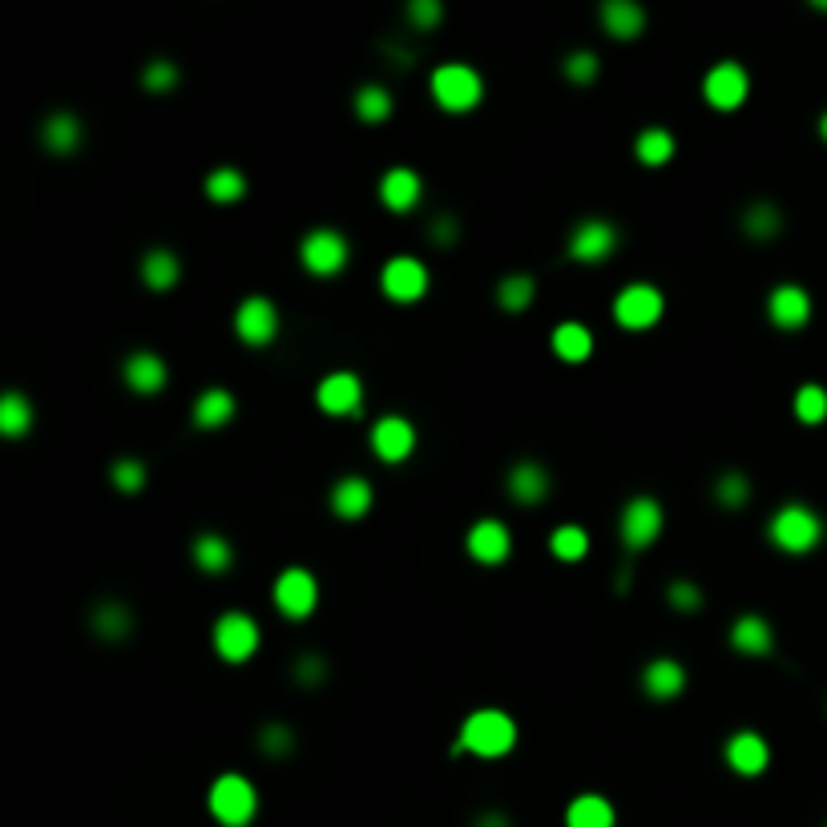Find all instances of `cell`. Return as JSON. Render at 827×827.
I'll list each match as a JSON object with an SVG mask.
<instances>
[{"mask_svg": "<svg viewBox=\"0 0 827 827\" xmlns=\"http://www.w3.org/2000/svg\"><path fill=\"white\" fill-rule=\"evenodd\" d=\"M517 747V718L500 706H481V710H468L452 739L449 754L461 759V754H476V759H505V754Z\"/></svg>", "mask_w": 827, "mask_h": 827, "instance_id": "1", "label": "cell"}, {"mask_svg": "<svg viewBox=\"0 0 827 827\" xmlns=\"http://www.w3.org/2000/svg\"><path fill=\"white\" fill-rule=\"evenodd\" d=\"M824 533H827L824 517H819L807 500H787V505H779L775 517L767 521V541H771L779 553H787V558H803V553L819 549Z\"/></svg>", "mask_w": 827, "mask_h": 827, "instance_id": "2", "label": "cell"}, {"mask_svg": "<svg viewBox=\"0 0 827 827\" xmlns=\"http://www.w3.org/2000/svg\"><path fill=\"white\" fill-rule=\"evenodd\" d=\"M428 93L444 113H473L485 101V77L468 62H444L428 74Z\"/></svg>", "mask_w": 827, "mask_h": 827, "instance_id": "3", "label": "cell"}, {"mask_svg": "<svg viewBox=\"0 0 827 827\" xmlns=\"http://www.w3.org/2000/svg\"><path fill=\"white\" fill-rule=\"evenodd\" d=\"M207 812L219 827H251L258 815V787L243 771H222L207 791Z\"/></svg>", "mask_w": 827, "mask_h": 827, "instance_id": "4", "label": "cell"}, {"mask_svg": "<svg viewBox=\"0 0 827 827\" xmlns=\"http://www.w3.org/2000/svg\"><path fill=\"white\" fill-rule=\"evenodd\" d=\"M210 646H214V654H219L227 666H243V662H251V658L258 654V646H263V626H258L246 609H227V614H219L214 626H210Z\"/></svg>", "mask_w": 827, "mask_h": 827, "instance_id": "5", "label": "cell"}, {"mask_svg": "<svg viewBox=\"0 0 827 827\" xmlns=\"http://www.w3.org/2000/svg\"><path fill=\"white\" fill-rule=\"evenodd\" d=\"M348 258H352V243L335 227H311L299 239V267L316 279H335L348 267Z\"/></svg>", "mask_w": 827, "mask_h": 827, "instance_id": "6", "label": "cell"}, {"mask_svg": "<svg viewBox=\"0 0 827 827\" xmlns=\"http://www.w3.org/2000/svg\"><path fill=\"white\" fill-rule=\"evenodd\" d=\"M379 291L384 299L396 307H412L420 304L428 291H432V271H428L424 258L416 255H392L384 267H379Z\"/></svg>", "mask_w": 827, "mask_h": 827, "instance_id": "7", "label": "cell"}, {"mask_svg": "<svg viewBox=\"0 0 827 827\" xmlns=\"http://www.w3.org/2000/svg\"><path fill=\"white\" fill-rule=\"evenodd\" d=\"M666 316V295L658 291L654 283L633 279L614 295V323L621 331H650Z\"/></svg>", "mask_w": 827, "mask_h": 827, "instance_id": "8", "label": "cell"}, {"mask_svg": "<svg viewBox=\"0 0 827 827\" xmlns=\"http://www.w3.org/2000/svg\"><path fill=\"white\" fill-rule=\"evenodd\" d=\"M662 525H666V512H662L658 497L638 493V497L626 500V505H621V517H618V533H621L626 553H646V549L662 537Z\"/></svg>", "mask_w": 827, "mask_h": 827, "instance_id": "9", "label": "cell"}, {"mask_svg": "<svg viewBox=\"0 0 827 827\" xmlns=\"http://www.w3.org/2000/svg\"><path fill=\"white\" fill-rule=\"evenodd\" d=\"M621 246V231L618 222L609 219H582L573 222L570 239H565V255L573 258V263H582V267H602L606 258H614V251Z\"/></svg>", "mask_w": 827, "mask_h": 827, "instance_id": "10", "label": "cell"}, {"mask_svg": "<svg viewBox=\"0 0 827 827\" xmlns=\"http://www.w3.org/2000/svg\"><path fill=\"white\" fill-rule=\"evenodd\" d=\"M271 602H275L283 618L307 621L319 606V577L307 565H287L271 585Z\"/></svg>", "mask_w": 827, "mask_h": 827, "instance_id": "11", "label": "cell"}, {"mask_svg": "<svg viewBox=\"0 0 827 827\" xmlns=\"http://www.w3.org/2000/svg\"><path fill=\"white\" fill-rule=\"evenodd\" d=\"M751 98V74L742 62H715L703 77V101L715 113H735Z\"/></svg>", "mask_w": 827, "mask_h": 827, "instance_id": "12", "label": "cell"}, {"mask_svg": "<svg viewBox=\"0 0 827 827\" xmlns=\"http://www.w3.org/2000/svg\"><path fill=\"white\" fill-rule=\"evenodd\" d=\"M279 307L271 304L267 295H246L243 304L234 307V335L246 348H271L279 340Z\"/></svg>", "mask_w": 827, "mask_h": 827, "instance_id": "13", "label": "cell"}, {"mask_svg": "<svg viewBox=\"0 0 827 827\" xmlns=\"http://www.w3.org/2000/svg\"><path fill=\"white\" fill-rule=\"evenodd\" d=\"M416 440H420V432H416L412 420L400 412L379 416L376 424H372V432H367V444H372V452H376V461H384V464L412 461Z\"/></svg>", "mask_w": 827, "mask_h": 827, "instance_id": "14", "label": "cell"}, {"mask_svg": "<svg viewBox=\"0 0 827 827\" xmlns=\"http://www.w3.org/2000/svg\"><path fill=\"white\" fill-rule=\"evenodd\" d=\"M316 404L319 412L335 416V420H348V416L364 412V379L340 367V372H328V376L316 384Z\"/></svg>", "mask_w": 827, "mask_h": 827, "instance_id": "15", "label": "cell"}, {"mask_svg": "<svg viewBox=\"0 0 827 827\" xmlns=\"http://www.w3.org/2000/svg\"><path fill=\"white\" fill-rule=\"evenodd\" d=\"M812 311H815L812 291L803 283H775L767 291V319H771V328L803 331L812 323Z\"/></svg>", "mask_w": 827, "mask_h": 827, "instance_id": "16", "label": "cell"}, {"mask_svg": "<svg viewBox=\"0 0 827 827\" xmlns=\"http://www.w3.org/2000/svg\"><path fill=\"white\" fill-rule=\"evenodd\" d=\"M464 553H468L476 565H485V570L505 565L512 553L509 525L497 521V517H481V521H473L468 525V533H464Z\"/></svg>", "mask_w": 827, "mask_h": 827, "instance_id": "17", "label": "cell"}, {"mask_svg": "<svg viewBox=\"0 0 827 827\" xmlns=\"http://www.w3.org/2000/svg\"><path fill=\"white\" fill-rule=\"evenodd\" d=\"M122 384L134 396H158L170 384V364L166 355L150 352V348H134V352L122 360Z\"/></svg>", "mask_w": 827, "mask_h": 827, "instance_id": "18", "label": "cell"}, {"mask_svg": "<svg viewBox=\"0 0 827 827\" xmlns=\"http://www.w3.org/2000/svg\"><path fill=\"white\" fill-rule=\"evenodd\" d=\"M505 493H509L512 505L537 509V505H545L549 493H553V473H549L541 461H517V464H509V473H505Z\"/></svg>", "mask_w": 827, "mask_h": 827, "instance_id": "19", "label": "cell"}, {"mask_svg": "<svg viewBox=\"0 0 827 827\" xmlns=\"http://www.w3.org/2000/svg\"><path fill=\"white\" fill-rule=\"evenodd\" d=\"M723 759H727V767L735 775L754 779L771 767V742H767L759 730H735V735H727V742H723Z\"/></svg>", "mask_w": 827, "mask_h": 827, "instance_id": "20", "label": "cell"}, {"mask_svg": "<svg viewBox=\"0 0 827 827\" xmlns=\"http://www.w3.org/2000/svg\"><path fill=\"white\" fill-rule=\"evenodd\" d=\"M379 207L392 210V214H412L424 198V178L412 170V166H392V170L379 174Z\"/></svg>", "mask_w": 827, "mask_h": 827, "instance_id": "21", "label": "cell"}, {"mask_svg": "<svg viewBox=\"0 0 827 827\" xmlns=\"http://www.w3.org/2000/svg\"><path fill=\"white\" fill-rule=\"evenodd\" d=\"M328 505H331V512H335L340 521H364L367 512H372V505H376V488H372V481H367V476L348 473V476H340V481L331 485Z\"/></svg>", "mask_w": 827, "mask_h": 827, "instance_id": "22", "label": "cell"}, {"mask_svg": "<svg viewBox=\"0 0 827 827\" xmlns=\"http://www.w3.org/2000/svg\"><path fill=\"white\" fill-rule=\"evenodd\" d=\"M727 642H730V650L742 658L775 654V630H771V621H767L763 614H739V618L730 621Z\"/></svg>", "mask_w": 827, "mask_h": 827, "instance_id": "23", "label": "cell"}, {"mask_svg": "<svg viewBox=\"0 0 827 827\" xmlns=\"http://www.w3.org/2000/svg\"><path fill=\"white\" fill-rule=\"evenodd\" d=\"M37 137H41V146H45V154H53V158H69V154H77L81 142H86V125H81L77 113L53 110L49 118L41 122Z\"/></svg>", "mask_w": 827, "mask_h": 827, "instance_id": "24", "label": "cell"}, {"mask_svg": "<svg viewBox=\"0 0 827 827\" xmlns=\"http://www.w3.org/2000/svg\"><path fill=\"white\" fill-rule=\"evenodd\" d=\"M239 416V400H234L231 388H222V384H210V388L198 392L195 408H190V424L198 428V432H219V428H227Z\"/></svg>", "mask_w": 827, "mask_h": 827, "instance_id": "25", "label": "cell"}, {"mask_svg": "<svg viewBox=\"0 0 827 827\" xmlns=\"http://www.w3.org/2000/svg\"><path fill=\"white\" fill-rule=\"evenodd\" d=\"M597 21H602V33L614 41H638L646 33V25H650L646 9L633 4V0H602Z\"/></svg>", "mask_w": 827, "mask_h": 827, "instance_id": "26", "label": "cell"}, {"mask_svg": "<svg viewBox=\"0 0 827 827\" xmlns=\"http://www.w3.org/2000/svg\"><path fill=\"white\" fill-rule=\"evenodd\" d=\"M642 691H646V698H654V703L679 698V694L686 691V666H682L679 658H650L642 666Z\"/></svg>", "mask_w": 827, "mask_h": 827, "instance_id": "27", "label": "cell"}, {"mask_svg": "<svg viewBox=\"0 0 827 827\" xmlns=\"http://www.w3.org/2000/svg\"><path fill=\"white\" fill-rule=\"evenodd\" d=\"M137 275L154 295H166L183 283V258L174 255L170 246H150L142 263H137Z\"/></svg>", "mask_w": 827, "mask_h": 827, "instance_id": "28", "label": "cell"}, {"mask_svg": "<svg viewBox=\"0 0 827 827\" xmlns=\"http://www.w3.org/2000/svg\"><path fill=\"white\" fill-rule=\"evenodd\" d=\"M549 348H553V355H558L561 364H585L594 355L597 340L582 319H561L558 328H553V335H549Z\"/></svg>", "mask_w": 827, "mask_h": 827, "instance_id": "29", "label": "cell"}, {"mask_svg": "<svg viewBox=\"0 0 827 827\" xmlns=\"http://www.w3.org/2000/svg\"><path fill=\"white\" fill-rule=\"evenodd\" d=\"M89 630L110 646L125 642L134 633V609L125 606V602H118V597H106V602H98V606L89 609Z\"/></svg>", "mask_w": 827, "mask_h": 827, "instance_id": "30", "label": "cell"}, {"mask_svg": "<svg viewBox=\"0 0 827 827\" xmlns=\"http://www.w3.org/2000/svg\"><path fill=\"white\" fill-rule=\"evenodd\" d=\"M674 154H679V137L670 134L666 125H646V130H638V137H633V158H638V166H646V170L670 166Z\"/></svg>", "mask_w": 827, "mask_h": 827, "instance_id": "31", "label": "cell"}, {"mask_svg": "<svg viewBox=\"0 0 827 827\" xmlns=\"http://www.w3.org/2000/svg\"><path fill=\"white\" fill-rule=\"evenodd\" d=\"M565 827H618V812L602 791H582L565 807Z\"/></svg>", "mask_w": 827, "mask_h": 827, "instance_id": "32", "label": "cell"}, {"mask_svg": "<svg viewBox=\"0 0 827 827\" xmlns=\"http://www.w3.org/2000/svg\"><path fill=\"white\" fill-rule=\"evenodd\" d=\"M190 561H195V570H202L207 577H219V573H227L234 565V545L231 537L222 533H198L195 541H190Z\"/></svg>", "mask_w": 827, "mask_h": 827, "instance_id": "33", "label": "cell"}, {"mask_svg": "<svg viewBox=\"0 0 827 827\" xmlns=\"http://www.w3.org/2000/svg\"><path fill=\"white\" fill-rule=\"evenodd\" d=\"M33 424H37V408H33V400H29L21 388L4 392V396H0V437L21 440L33 432Z\"/></svg>", "mask_w": 827, "mask_h": 827, "instance_id": "34", "label": "cell"}, {"mask_svg": "<svg viewBox=\"0 0 827 827\" xmlns=\"http://www.w3.org/2000/svg\"><path fill=\"white\" fill-rule=\"evenodd\" d=\"M739 227L751 243H771V239L783 234V210H779L771 198H759V202H751V207L742 210Z\"/></svg>", "mask_w": 827, "mask_h": 827, "instance_id": "35", "label": "cell"}, {"mask_svg": "<svg viewBox=\"0 0 827 827\" xmlns=\"http://www.w3.org/2000/svg\"><path fill=\"white\" fill-rule=\"evenodd\" d=\"M493 299H497V307L505 311V316H521V311H529L537 299V279L529 275V271H509V275L497 283Z\"/></svg>", "mask_w": 827, "mask_h": 827, "instance_id": "36", "label": "cell"}, {"mask_svg": "<svg viewBox=\"0 0 827 827\" xmlns=\"http://www.w3.org/2000/svg\"><path fill=\"white\" fill-rule=\"evenodd\" d=\"M352 110L364 125H379V122H388L392 113H396V98H392L388 86L367 81V86H360L352 93Z\"/></svg>", "mask_w": 827, "mask_h": 827, "instance_id": "37", "label": "cell"}, {"mask_svg": "<svg viewBox=\"0 0 827 827\" xmlns=\"http://www.w3.org/2000/svg\"><path fill=\"white\" fill-rule=\"evenodd\" d=\"M202 190H207V198L214 207H234V202L246 198V174L239 166H219V170L207 174Z\"/></svg>", "mask_w": 827, "mask_h": 827, "instance_id": "38", "label": "cell"}, {"mask_svg": "<svg viewBox=\"0 0 827 827\" xmlns=\"http://www.w3.org/2000/svg\"><path fill=\"white\" fill-rule=\"evenodd\" d=\"M549 553L561 561V565H577V561L589 558V533L582 525H558L549 533Z\"/></svg>", "mask_w": 827, "mask_h": 827, "instance_id": "39", "label": "cell"}, {"mask_svg": "<svg viewBox=\"0 0 827 827\" xmlns=\"http://www.w3.org/2000/svg\"><path fill=\"white\" fill-rule=\"evenodd\" d=\"M710 497H715L718 509H742L747 500H751V476L742 473V468H727V473H718V481L710 485Z\"/></svg>", "mask_w": 827, "mask_h": 827, "instance_id": "40", "label": "cell"}, {"mask_svg": "<svg viewBox=\"0 0 827 827\" xmlns=\"http://www.w3.org/2000/svg\"><path fill=\"white\" fill-rule=\"evenodd\" d=\"M791 412L795 420L807 428H819L827 420V388L824 384H800L795 388V400H791Z\"/></svg>", "mask_w": 827, "mask_h": 827, "instance_id": "41", "label": "cell"}, {"mask_svg": "<svg viewBox=\"0 0 827 827\" xmlns=\"http://www.w3.org/2000/svg\"><path fill=\"white\" fill-rule=\"evenodd\" d=\"M110 485L118 488L122 497H137V493L150 485L146 461H137V456H118V461L110 464Z\"/></svg>", "mask_w": 827, "mask_h": 827, "instance_id": "42", "label": "cell"}, {"mask_svg": "<svg viewBox=\"0 0 827 827\" xmlns=\"http://www.w3.org/2000/svg\"><path fill=\"white\" fill-rule=\"evenodd\" d=\"M178 81H183V69H178L170 57H154V62L142 65V89H146V93H154V98L174 93V89H178Z\"/></svg>", "mask_w": 827, "mask_h": 827, "instance_id": "43", "label": "cell"}, {"mask_svg": "<svg viewBox=\"0 0 827 827\" xmlns=\"http://www.w3.org/2000/svg\"><path fill=\"white\" fill-rule=\"evenodd\" d=\"M258 742V754H267V759H287V754L295 751V742H299V735H295L287 723H263L255 735Z\"/></svg>", "mask_w": 827, "mask_h": 827, "instance_id": "44", "label": "cell"}, {"mask_svg": "<svg viewBox=\"0 0 827 827\" xmlns=\"http://www.w3.org/2000/svg\"><path fill=\"white\" fill-rule=\"evenodd\" d=\"M597 74H602V57H597L594 49H573V53H565V62H561V77H565L570 86H594Z\"/></svg>", "mask_w": 827, "mask_h": 827, "instance_id": "45", "label": "cell"}, {"mask_svg": "<svg viewBox=\"0 0 827 827\" xmlns=\"http://www.w3.org/2000/svg\"><path fill=\"white\" fill-rule=\"evenodd\" d=\"M706 602L703 585L691 582V577H674V582H666V606L679 609V614H698Z\"/></svg>", "mask_w": 827, "mask_h": 827, "instance_id": "46", "label": "cell"}, {"mask_svg": "<svg viewBox=\"0 0 827 827\" xmlns=\"http://www.w3.org/2000/svg\"><path fill=\"white\" fill-rule=\"evenodd\" d=\"M291 674H295V682L304 686V691H319L323 682H328V674H331V662L323 654H299L295 658V666H291Z\"/></svg>", "mask_w": 827, "mask_h": 827, "instance_id": "47", "label": "cell"}, {"mask_svg": "<svg viewBox=\"0 0 827 827\" xmlns=\"http://www.w3.org/2000/svg\"><path fill=\"white\" fill-rule=\"evenodd\" d=\"M404 21H408L412 33H432V29L444 21V9H440V0H408Z\"/></svg>", "mask_w": 827, "mask_h": 827, "instance_id": "48", "label": "cell"}, {"mask_svg": "<svg viewBox=\"0 0 827 827\" xmlns=\"http://www.w3.org/2000/svg\"><path fill=\"white\" fill-rule=\"evenodd\" d=\"M456 239H461V219L456 214H437L432 227H428V243L449 251V246H456Z\"/></svg>", "mask_w": 827, "mask_h": 827, "instance_id": "49", "label": "cell"}, {"mask_svg": "<svg viewBox=\"0 0 827 827\" xmlns=\"http://www.w3.org/2000/svg\"><path fill=\"white\" fill-rule=\"evenodd\" d=\"M468 827H512V815L500 812V807H485V812L473 815V824Z\"/></svg>", "mask_w": 827, "mask_h": 827, "instance_id": "50", "label": "cell"}, {"mask_svg": "<svg viewBox=\"0 0 827 827\" xmlns=\"http://www.w3.org/2000/svg\"><path fill=\"white\" fill-rule=\"evenodd\" d=\"M630 585H633V570L630 565H621L618 577H614V594H630Z\"/></svg>", "mask_w": 827, "mask_h": 827, "instance_id": "51", "label": "cell"}, {"mask_svg": "<svg viewBox=\"0 0 827 827\" xmlns=\"http://www.w3.org/2000/svg\"><path fill=\"white\" fill-rule=\"evenodd\" d=\"M819 137H824V142H827V113H824V118H819Z\"/></svg>", "mask_w": 827, "mask_h": 827, "instance_id": "52", "label": "cell"}, {"mask_svg": "<svg viewBox=\"0 0 827 827\" xmlns=\"http://www.w3.org/2000/svg\"><path fill=\"white\" fill-rule=\"evenodd\" d=\"M815 9H819V13H827V0H815Z\"/></svg>", "mask_w": 827, "mask_h": 827, "instance_id": "53", "label": "cell"}]
</instances>
